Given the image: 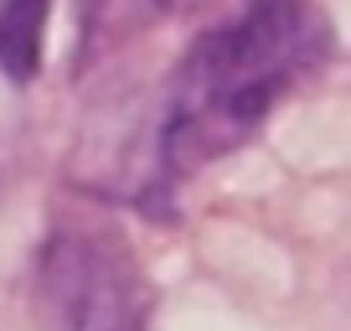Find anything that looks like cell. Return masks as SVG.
Listing matches in <instances>:
<instances>
[{
	"label": "cell",
	"instance_id": "1",
	"mask_svg": "<svg viewBox=\"0 0 351 331\" xmlns=\"http://www.w3.org/2000/svg\"><path fill=\"white\" fill-rule=\"evenodd\" d=\"M326 47L330 26L310 0H248L176 67L160 119V166L186 176L248 145L274 104L326 62Z\"/></svg>",
	"mask_w": 351,
	"mask_h": 331
},
{
	"label": "cell",
	"instance_id": "3",
	"mask_svg": "<svg viewBox=\"0 0 351 331\" xmlns=\"http://www.w3.org/2000/svg\"><path fill=\"white\" fill-rule=\"evenodd\" d=\"M52 21V0H0V73L32 83L42 73V42Z\"/></svg>",
	"mask_w": 351,
	"mask_h": 331
},
{
	"label": "cell",
	"instance_id": "4",
	"mask_svg": "<svg viewBox=\"0 0 351 331\" xmlns=\"http://www.w3.org/2000/svg\"><path fill=\"white\" fill-rule=\"evenodd\" d=\"M150 5H155V11H171V5H176V0H150Z\"/></svg>",
	"mask_w": 351,
	"mask_h": 331
},
{
	"label": "cell",
	"instance_id": "2",
	"mask_svg": "<svg viewBox=\"0 0 351 331\" xmlns=\"http://www.w3.org/2000/svg\"><path fill=\"white\" fill-rule=\"evenodd\" d=\"M47 331H145L150 279L109 218H62L36 259Z\"/></svg>",
	"mask_w": 351,
	"mask_h": 331
}]
</instances>
